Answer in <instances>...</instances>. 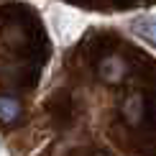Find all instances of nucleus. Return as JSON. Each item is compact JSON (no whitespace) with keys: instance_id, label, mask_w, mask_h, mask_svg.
I'll list each match as a JSON object with an SVG mask.
<instances>
[{"instance_id":"obj_1","label":"nucleus","mask_w":156,"mask_h":156,"mask_svg":"<svg viewBox=\"0 0 156 156\" xmlns=\"http://www.w3.org/2000/svg\"><path fill=\"white\" fill-rule=\"evenodd\" d=\"M97 74H100V80L105 82H123L128 74V64L126 59H120V56H105V59L100 62V67H97Z\"/></svg>"},{"instance_id":"obj_2","label":"nucleus","mask_w":156,"mask_h":156,"mask_svg":"<svg viewBox=\"0 0 156 156\" xmlns=\"http://www.w3.org/2000/svg\"><path fill=\"white\" fill-rule=\"evenodd\" d=\"M131 31H133L138 38H144L146 44L156 46V18H154V16L133 18V21H131Z\"/></svg>"},{"instance_id":"obj_3","label":"nucleus","mask_w":156,"mask_h":156,"mask_svg":"<svg viewBox=\"0 0 156 156\" xmlns=\"http://www.w3.org/2000/svg\"><path fill=\"white\" fill-rule=\"evenodd\" d=\"M123 120L131 123V126H138L141 120H144V97L141 95H128L126 100H123Z\"/></svg>"},{"instance_id":"obj_4","label":"nucleus","mask_w":156,"mask_h":156,"mask_svg":"<svg viewBox=\"0 0 156 156\" xmlns=\"http://www.w3.org/2000/svg\"><path fill=\"white\" fill-rule=\"evenodd\" d=\"M21 113H23V108H21V102H18L16 97L0 95V123L10 126V123H16L21 118Z\"/></svg>"},{"instance_id":"obj_5","label":"nucleus","mask_w":156,"mask_h":156,"mask_svg":"<svg viewBox=\"0 0 156 156\" xmlns=\"http://www.w3.org/2000/svg\"><path fill=\"white\" fill-rule=\"evenodd\" d=\"M100 156H108V154H100Z\"/></svg>"}]
</instances>
